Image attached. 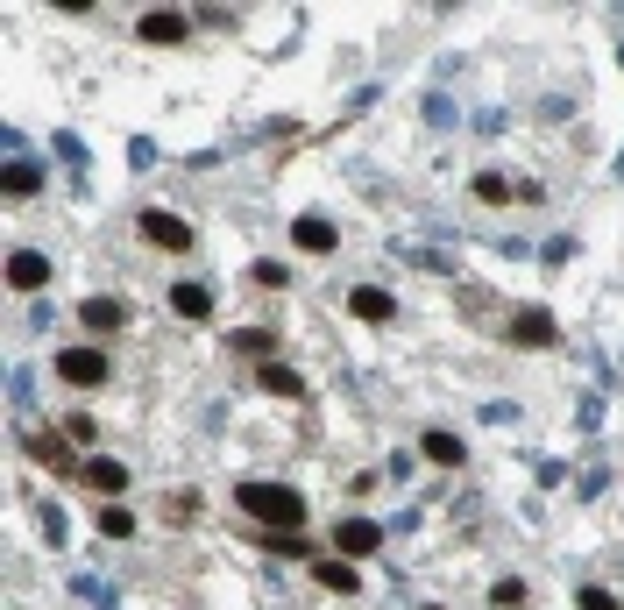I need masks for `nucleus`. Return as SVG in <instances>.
Returning a JSON list of instances; mask_svg holds the SVG:
<instances>
[{
    "label": "nucleus",
    "instance_id": "nucleus-12",
    "mask_svg": "<svg viewBox=\"0 0 624 610\" xmlns=\"http://www.w3.org/2000/svg\"><path fill=\"white\" fill-rule=\"evenodd\" d=\"M256 384H263L270 398H305V376H298L291 362H263V369H256Z\"/></svg>",
    "mask_w": 624,
    "mask_h": 610
},
{
    "label": "nucleus",
    "instance_id": "nucleus-6",
    "mask_svg": "<svg viewBox=\"0 0 624 610\" xmlns=\"http://www.w3.org/2000/svg\"><path fill=\"white\" fill-rule=\"evenodd\" d=\"M291 242H298L305 256H334V249H341L334 220H320V213H298V220H291Z\"/></svg>",
    "mask_w": 624,
    "mask_h": 610
},
{
    "label": "nucleus",
    "instance_id": "nucleus-11",
    "mask_svg": "<svg viewBox=\"0 0 624 610\" xmlns=\"http://www.w3.org/2000/svg\"><path fill=\"white\" fill-rule=\"evenodd\" d=\"M8 284H15V291H43V284H50V263H43L36 249H15V256H8Z\"/></svg>",
    "mask_w": 624,
    "mask_h": 610
},
{
    "label": "nucleus",
    "instance_id": "nucleus-19",
    "mask_svg": "<svg viewBox=\"0 0 624 610\" xmlns=\"http://www.w3.org/2000/svg\"><path fill=\"white\" fill-rule=\"evenodd\" d=\"M476 199H483V206H504V199H511V178L483 171V178H476Z\"/></svg>",
    "mask_w": 624,
    "mask_h": 610
},
{
    "label": "nucleus",
    "instance_id": "nucleus-16",
    "mask_svg": "<svg viewBox=\"0 0 624 610\" xmlns=\"http://www.w3.org/2000/svg\"><path fill=\"white\" fill-rule=\"evenodd\" d=\"M234 348H242V355H263V362H277V327H242V334H234Z\"/></svg>",
    "mask_w": 624,
    "mask_h": 610
},
{
    "label": "nucleus",
    "instance_id": "nucleus-9",
    "mask_svg": "<svg viewBox=\"0 0 624 610\" xmlns=\"http://www.w3.org/2000/svg\"><path fill=\"white\" fill-rule=\"evenodd\" d=\"M78 320H86L93 334H121L135 313H128V298H86V305H78Z\"/></svg>",
    "mask_w": 624,
    "mask_h": 610
},
{
    "label": "nucleus",
    "instance_id": "nucleus-15",
    "mask_svg": "<svg viewBox=\"0 0 624 610\" xmlns=\"http://www.w3.org/2000/svg\"><path fill=\"white\" fill-rule=\"evenodd\" d=\"M419 447H426V462H433V469H461V454H468V447H461V433H440V426H433Z\"/></svg>",
    "mask_w": 624,
    "mask_h": 610
},
{
    "label": "nucleus",
    "instance_id": "nucleus-20",
    "mask_svg": "<svg viewBox=\"0 0 624 610\" xmlns=\"http://www.w3.org/2000/svg\"><path fill=\"white\" fill-rule=\"evenodd\" d=\"M36 185H43V171H36V164H8V192H22V199H29Z\"/></svg>",
    "mask_w": 624,
    "mask_h": 610
},
{
    "label": "nucleus",
    "instance_id": "nucleus-17",
    "mask_svg": "<svg viewBox=\"0 0 624 610\" xmlns=\"http://www.w3.org/2000/svg\"><path fill=\"white\" fill-rule=\"evenodd\" d=\"M29 454L50 469H71V440H50V433H29Z\"/></svg>",
    "mask_w": 624,
    "mask_h": 610
},
{
    "label": "nucleus",
    "instance_id": "nucleus-22",
    "mask_svg": "<svg viewBox=\"0 0 624 610\" xmlns=\"http://www.w3.org/2000/svg\"><path fill=\"white\" fill-rule=\"evenodd\" d=\"M490 603H497V610H518V603H525V582H518V575H504V582L490 589Z\"/></svg>",
    "mask_w": 624,
    "mask_h": 610
},
{
    "label": "nucleus",
    "instance_id": "nucleus-10",
    "mask_svg": "<svg viewBox=\"0 0 624 610\" xmlns=\"http://www.w3.org/2000/svg\"><path fill=\"white\" fill-rule=\"evenodd\" d=\"M78 483H86V490H100V497H114V490H128V469L114 462V454H93V462L78 469Z\"/></svg>",
    "mask_w": 624,
    "mask_h": 610
},
{
    "label": "nucleus",
    "instance_id": "nucleus-24",
    "mask_svg": "<svg viewBox=\"0 0 624 610\" xmlns=\"http://www.w3.org/2000/svg\"><path fill=\"white\" fill-rule=\"evenodd\" d=\"M575 603H582V610H624V603H617V596H610V589H596V582H589V589H582V596H575Z\"/></svg>",
    "mask_w": 624,
    "mask_h": 610
},
{
    "label": "nucleus",
    "instance_id": "nucleus-8",
    "mask_svg": "<svg viewBox=\"0 0 624 610\" xmlns=\"http://www.w3.org/2000/svg\"><path fill=\"white\" fill-rule=\"evenodd\" d=\"M511 341H525V348H554L561 327H554V313H546V305H525V313L511 320Z\"/></svg>",
    "mask_w": 624,
    "mask_h": 610
},
{
    "label": "nucleus",
    "instance_id": "nucleus-23",
    "mask_svg": "<svg viewBox=\"0 0 624 610\" xmlns=\"http://www.w3.org/2000/svg\"><path fill=\"white\" fill-rule=\"evenodd\" d=\"M64 440H71V447H86V440H100V426L78 412V419H64Z\"/></svg>",
    "mask_w": 624,
    "mask_h": 610
},
{
    "label": "nucleus",
    "instance_id": "nucleus-2",
    "mask_svg": "<svg viewBox=\"0 0 624 610\" xmlns=\"http://www.w3.org/2000/svg\"><path fill=\"white\" fill-rule=\"evenodd\" d=\"M57 376H64L71 391H93V384H107L114 369H107V355H100V348H64V355H57Z\"/></svg>",
    "mask_w": 624,
    "mask_h": 610
},
{
    "label": "nucleus",
    "instance_id": "nucleus-4",
    "mask_svg": "<svg viewBox=\"0 0 624 610\" xmlns=\"http://www.w3.org/2000/svg\"><path fill=\"white\" fill-rule=\"evenodd\" d=\"M348 313L369 320V327H390V320H398V298H390L383 284H355V291H348Z\"/></svg>",
    "mask_w": 624,
    "mask_h": 610
},
{
    "label": "nucleus",
    "instance_id": "nucleus-21",
    "mask_svg": "<svg viewBox=\"0 0 624 610\" xmlns=\"http://www.w3.org/2000/svg\"><path fill=\"white\" fill-rule=\"evenodd\" d=\"M256 284H263V291H284V284H291V263H270V256H263V263H256Z\"/></svg>",
    "mask_w": 624,
    "mask_h": 610
},
{
    "label": "nucleus",
    "instance_id": "nucleus-7",
    "mask_svg": "<svg viewBox=\"0 0 624 610\" xmlns=\"http://www.w3.org/2000/svg\"><path fill=\"white\" fill-rule=\"evenodd\" d=\"M135 36H142V43H185V36H192V15H178V8H149V15L135 22Z\"/></svg>",
    "mask_w": 624,
    "mask_h": 610
},
{
    "label": "nucleus",
    "instance_id": "nucleus-5",
    "mask_svg": "<svg viewBox=\"0 0 624 610\" xmlns=\"http://www.w3.org/2000/svg\"><path fill=\"white\" fill-rule=\"evenodd\" d=\"M334 547H341V561H362V554L383 547V525H369V518H341V525H334Z\"/></svg>",
    "mask_w": 624,
    "mask_h": 610
},
{
    "label": "nucleus",
    "instance_id": "nucleus-1",
    "mask_svg": "<svg viewBox=\"0 0 624 610\" xmlns=\"http://www.w3.org/2000/svg\"><path fill=\"white\" fill-rule=\"evenodd\" d=\"M234 504H242L256 525H270V532H298V525H305V497H298L291 483H242V490H234Z\"/></svg>",
    "mask_w": 624,
    "mask_h": 610
},
{
    "label": "nucleus",
    "instance_id": "nucleus-3",
    "mask_svg": "<svg viewBox=\"0 0 624 610\" xmlns=\"http://www.w3.org/2000/svg\"><path fill=\"white\" fill-rule=\"evenodd\" d=\"M135 227H142V242H149V249H171V256H185V249H192V227H185L178 213H156V206H149Z\"/></svg>",
    "mask_w": 624,
    "mask_h": 610
},
{
    "label": "nucleus",
    "instance_id": "nucleus-13",
    "mask_svg": "<svg viewBox=\"0 0 624 610\" xmlns=\"http://www.w3.org/2000/svg\"><path fill=\"white\" fill-rule=\"evenodd\" d=\"M312 582H320L327 596H355L362 582H355V561H312Z\"/></svg>",
    "mask_w": 624,
    "mask_h": 610
},
{
    "label": "nucleus",
    "instance_id": "nucleus-25",
    "mask_svg": "<svg viewBox=\"0 0 624 610\" xmlns=\"http://www.w3.org/2000/svg\"><path fill=\"white\" fill-rule=\"evenodd\" d=\"M263 547H270V554H305L298 532H263Z\"/></svg>",
    "mask_w": 624,
    "mask_h": 610
},
{
    "label": "nucleus",
    "instance_id": "nucleus-14",
    "mask_svg": "<svg viewBox=\"0 0 624 610\" xmlns=\"http://www.w3.org/2000/svg\"><path fill=\"white\" fill-rule=\"evenodd\" d=\"M171 313L178 320H206L213 313V291L206 284H171Z\"/></svg>",
    "mask_w": 624,
    "mask_h": 610
},
{
    "label": "nucleus",
    "instance_id": "nucleus-18",
    "mask_svg": "<svg viewBox=\"0 0 624 610\" xmlns=\"http://www.w3.org/2000/svg\"><path fill=\"white\" fill-rule=\"evenodd\" d=\"M100 532H107V540H128V532H135V511H128V504H107V511H100Z\"/></svg>",
    "mask_w": 624,
    "mask_h": 610
}]
</instances>
